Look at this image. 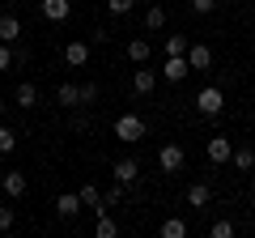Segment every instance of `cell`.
Returning a JSON list of instances; mask_svg holds the SVG:
<instances>
[{
  "label": "cell",
  "mask_w": 255,
  "mask_h": 238,
  "mask_svg": "<svg viewBox=\"0 0 255 238\" xmlns=\"http://www.w3.org/2000/svg\"><path fill=\"white\" fill-rule=\"evenodd\" d=\"M55 102H60V107H81V85H73V81H60L55 85Z\"/></svg>",
  "instance_id": "11"
},
{
  "label": "cell",
  "mask_w": 255,
  "mask_h": 238,
  "mask_svg": "<svg viewBox=\"0 0 255 238\" xmlns=\"http://www.w3.org/2000/svg\"><path fill=\"white\" fill-rule=\"evenodd\" d=\"M81 204H90L94 213H107V209H102V187H94V183H85V187H81Z\"/></svg>",
  "instance_id": "21"
},
{
  "label": "cell",
  "mask_w": 255,
  "mask_h": 238,
  "mask_svg": "<svg viewBox=\"0 0 255 238\" xmlns=\"http://www.w3.org/2000/svg\"><path fill=\"white\" fill-rule=\"evenodd\" d=\"M162 238H187V221L183 217H166L162 221Z\"/></svg>",
  "instance_id": "20"
},
{
  "label": "cell",
  "mask_w": 255,
  "mask_h": 238,
  "mask_svg": "<svg viewBox=\"0 0 255 238\" xmlns=\"http://www.w3.org/2000/svg\"><path fill=\"white\" fill-rule=\"evenodd\" d=\"M204 153H209V162H213V166H226L230 157H234V145H230V136H213Z\"/></svg>",
  "instance_id": "6"
},
{
  "label": "cell",
  "mask_w": 255,
  "mask_h": 238,
  "mask_svg": "<svg viewBox=\"0 0 255 238\" xmlns=\"http://www.w3.org/2000/svg\"><path fill=\"white\" fill-rule=\"evenodd\" d=\"M183 162H187V153H183V145H174V140H170V145H162V149H157V166H162L166 174L183 170Z\"/></svg>",
  "instance_id": "4"
},
{
  "label": "cell",
  "mask_w": 255,
  "mask_h": 238,
  "mask_svg": "<svg viewBox=\"0 0 255 238\" xmlns=\"http://www.w3.org/2000/svg\"><path fill=\"white\" fill-rule=\"evenodd\" d=\"M13 221H17L13 204H0V234H4V230H13Z\"/></svg>",
  "instance_id": "28"
},
{
  "label": "cell",
  "mask_w": 255,
  "mask_h": 238,
  "mask_svg": "<svg viewBox=\"0 0 255 238\" xmlns=\"http://www.w3.org/2000/svg\"><path fill=\"white\" fill-rule=\"evenodd\" d=\"M68 13H73V0H43L47 21H68Z\"/></svg>",
  "instance_id": "13"
},
{
  "label": "cell",
  "mask_w": 255,
  "mask_h": 238,
  "mask_svg": "<svg viewBox=\"0 0 255 238\" xmlns=\"http://www.w3.org/2000/svg\"><path fill=\"white\" fill-rule=\"evenodd\" d=\"M94 234H98V238H119L115 217H111V213H98V226H94Z\"/></svg>",
  "instance_id": "19"
},
{
  "label": "cell",
  "mask_w": 255,
  "mask_h": 238,
  "mask_svg": "<svg viewBox=\"0 0 255 238\" xmlns=\"http://www.w3.org/2000/svg\"><path fill=\"white\" fill-rule=\"evenodd\" d=\"M13 107H21V111L38 107V85H34V81H21L17 90H13Z\"/></svg>",
  "instance_id": "9"
},
{
  "label": "cell",
  "mask_w": 255,
  "mask_h": 238,
  "mask_svg": "<svg viewBox=\"0 0 255 238\" xmlns=\"http://www.w3.org/2000/svg\"><path fill=\"white\" fill-rule=\"evenodd\" d=\"M251 119H255V111H251Z\"/></svg>",
  "instance_id": "32"
},
{
  "label": "cell",
  "mask_w": 255,
  "mask_h": 238,
  "mask_svg": "<svg viewBox=\"0 0 255 238\" xmlns=\"http://www.w3.org/2000/svg\"><path fill=\"white\" fill-rule=\"evenodd\" d=\"M111 174H115L119 183H136V174H140V162H136V157H119V162L111 166Z\"/></svg>",
  "instance_id": "10"
},
{
  "label": "cell",
  "mask_w": 255,
  "mask_h": 238,
  "mask_svg": "<svg viewBox=\"0 0 255 238\" xmlns=\"http://www.w3.org/2000/svg\"><path fill=\"white\" fill-rule=\"evenodd\" d=\"M21 38V21L13 13H0V43H17Z\"/></svg>",
  "instance_id": "15"
},
{
  "label": "cell",
  "mask_w": 255,
  "mask_h": 238,
  "mask_svg": "<svg viewBox=\"0 0 255 238\" xmlns=\"http://www.w3.org/2000/svg\"><path fill=\"white\" fill-rule=\"evenodd\" d=\"M213 9H217V0H191V13H196V17H209Z\"/></svg>",
  "instance_id": "29"
},
{
  "label": "cell",
  "mask_w": 255,
  "mask_h": 238,
  "mask_svg": "<svg viewBox=\"0 0 255 238\" xmlns=\"http://www.w3.org/2000/svg\"><path fill=\"white\" fill-rule=\"evenodd\" d=\"M187 60H191V73H196V68H209L213 64V47L209 43H191L187 47Z\"/></svg>",
  "instance_id": "14"
},
{
  "label": "cell",
  "mask_w": 255,
  "mask_h": 238,
  "mask_svg": "<svg viewBox=\"0 0 255 238\" xmlns=\"http://www.w3.org/2000/svg\"><path fill=\"white\" fill-rule=\"evenodd\" d=\"M85 204H81V192H64V196H55V213L60 217H77Z\"/></svg>",
  "instance_id": "12"
},
{
  "label": "cell",
  "mask_w": 255,
  "mask_h": 238,
  "mask_svg": "<svg viewBox=\"0 0 255 238\" xmlns=\"http://www.w3.org/2000/svg\"><path fill=\"white\" fill-rule=\"evenodd\" d=\"M4 102H9V98H0V115H4Z\"/></svg>",
  "instance_id": "31"
},
{
  "label": "cell",
  "mask_w": 255,
  "mask_h": 238,
  "mask_svg": "<svg viewBox=\"0 0 255 238\" xmlns=\"http://www.w3.org/2000/svg\"><path fill=\"white\" fill-rule=\"evenodd\" d=\"M107 9H111V17H128L136 9V0H107Z\"/></svg>",
  "instance_id": "24"
},
{
  "label": "cell",
  "mask_w": 255,
  "mask_h": 238,
  "mask_svg": "<svg viewBox=\"0 0 255 238\" xmlns=\"http://www.w3.org/2000/svg\"><path fill=\"white\" fill-rule=\"evenodd\" d=\"M13 149H17V132H13V128H0V157L13 153Z\"/></svg>",
  "instance_id": "26"
},
{
  "label": "cell",
  "mask_w": 255,
  "mask_h": 238,
  "mask_svg": "<svg viewBox=\"0 0 255 238\" xmlns=\"http://www.w3.org/2000/svg\"><path fill=\"white\" fill-rule=\"evenodd\" d=\"M90 55H94V43L73 38V43L64 47V64H68V68H85V64H90Z\"/></svg>",
  "instance_id": "5"
},
{
  "label": "cell",
  "mask_w": 255,
  "mask_h": 238,
  "mask_svg": "<svg viewBox=\"0 0 255 238\" xmlns=\"http://www.w3.org/2000/svg\"><path fill=\"white\" fill-rule=\"evenodd\" d=\"M157 77H162V73H157V68H136V73H132V90H136V94H153L157 90Z\"/></svg>",
  "instance_id": "8"
},
{
  "label": "cell",
  "mask_w": 255,
  "mask_h": 238,
  "mask_svg": "<svg viewBox=\"0 0 255 238\" xmlns=\"http://www.w3.org/2000/svg\"><path fill=\"white\" fill-rule=\"evenodd\" d=\"M166 55H187V47H191V38L187 34H166Z\"/></svg>",
  "instance_id": "18"
},
{
  "label": "cell",
  "mask_w": 255,
  "mask_h": 238,
  "mask_svg": "<svg viewBox=\"0 0 255 238\" xmlns=\"http://www.w3.org/2000/svg\"><path fill=\"white\" fill-rule=\"evenodd\" d=\"M230 166H234V170H255V149H234Z\"/></svg>",
  "instance_id": "22"
},
{
  "label": "cell",
  "mask_w": 255,
  "mask_h": 238,
  "mask_svg": "<svg viewBox=\"0 0 255 238\" xmlns=\"http://www.w3.org/2000/svg\"><path fill=\"white\" fill-rule=\"evenodd\" d=\"M209 234H213V238H234V221H226V217H221V221H213V230H209Z\"/></svg>",
  "instance_id": "27"
},
{
  "label": "cell",
  "mask_w": 255,
  "mask_h": 238,
  "mask_svg": "<svg viewBox=\"0 0 255 238\" xmlns=\"http://www.w3.org/2000/svg\"><path fill=\"white\" fill-rule=\"evenodd\" d=\"M0 187H4V196H9V200H21V196H26V174L21 170H4V179H0Z\"/></svg>",
  "instance_id": "7"
},
{
  "label": "cell",
  "mask_w": 255,
  "mask_h": 238,
  "mask_svg": "<svg viewBox=\"0 0 255 238\" xmlns=\"http://www.w3.org/2000/svg\"><path fill=\"white\" fill-rule=\"evenodd\" d=\"M221 107H226V94H221V85H204L200 94H196V111L200 115H221Z\"/></svg>",
  "instance_id": "2"
},
{
  "label": "cell",
  "mask_w": 255,
  "mask_h": 238,
  "mask_svg": "<svg viewBox=\"0 0 255 238\" xmlns=\"http://www.w3.org/2000/svg\"><path fill=\"white\" fill-rule=\"evenodd\" d=\"M111 132H115V140H124V145H136V140H145V119H140V115H132V111H128V115H119L115 119V128H111Z\"/></svg>",
  "instance_id": "1"
},
{
  "label": "cell",
  "mask_w": 255,
  "mask_h": 238,
  "mask_svg": "<svg viewBox=\"0 0 255 238\" xmlns=\"http://www.w3.org/2000/svg\"><path fill=\"white\" fill-rule=\"evenodd\" d=\"M13 64H17V51H13V43H0V73H9Z\"/></svg>",
  "instance_id": "25"
},
{
  "label": "cell",
  "mask_w": 255,
  "mask_h": 238,
  "mask_svg": "<svg viewBox=\"0 0 255 238\" xmlns=\"http://www.w3.org/2000/svg\"><path fill=\"white\" fill-rule=\"evenodd\" d=\"M157 73H162V81L179 85V81H187V77H191V60H187V55H166V64L157 68Z\"/></svg>",
  "instance_id": "3"
},
{
  "label": "cell",
  "mask_w": 255,
  "mask_h": 238,
  "mask_svg": "<svg viewBox=\"0 0 255 238\" xmlns=\"http://www.w3.org/2000/svg\"><path fill=\"white\" fill-rule=\"evenodd\" d=\"M209 200H213V187L209 183H191L187 187V204H191V209H209Z\"/></svg>",
  "instance_id": "16"
},
{
  "label": "cell",
  "mask_w": 255,
  "mask_h": 238,
  "mask_svg": "<svg viewBox=\"0 0 255 238\" xmlns=\"http://www.w3.org/2000/svg\"><path fill=\"white\" fill-rule=\"evenodd\" d=\"M90 102H98V85L85 81V85H81V107H90Z\"/></svg>",
  "instance_id": "30"
},
{
  "label": "cell",
  "mask_w": 255,
  "mask_h": 238,
  "mask_svg": "<svg viewBox=\"0 0 255 238\" xmlns=\"http://www.w3.org/2000/svg\"><path fill=\"white\" fill-rule=\"evenodd\" d=\"M128 60L132 64H149V38H132L128 43Z\"/></svg>",
  "instance_id": "17"
},
{
  "label": "cell",
  "mask_w": 255,
  "mask_h": 238,
  "mask_svg": "<svg viewBox=\"0 0 255 238\" xmlns=\"http://www.w3.org/2000/svg\"><path fill=\"white\" fill-rule=\"evenodd\" d=\"M166 26V9L162 4H149L145 9V30H162Z\"/></svg>",
  "instance_id": "23"
}]
</instances>
